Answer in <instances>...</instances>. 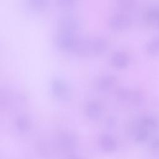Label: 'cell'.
Masks as SVG:
<instances>
[{
  "instance_id": "1",
  "label": "cell",
  "mask_w": 159,
  "mask_h": 159,
  "mask_svg": "<svg viewBox=\"0 0 159 159\" xmlns=\"http://www.w3.org/2000/svg\"><path fill=\"white\" fill-rule=\"evenodd\" d=\"M81 24L80 19L73 15H66L61 17L57 22V26L61 31L71 33L79 30Z\"/></svg>"
},
{
  "instance_id": "2",
  "label": "cell",
  "mask_w": 159,
  "mask_h": 159,
  "mask_svg": "<svg viewBox=\"0 0 159 159\" xmlns=\"http://www.w3.org/2000/svg\"><path fill=\"white\" fill-rule=\"evenodd\" d=\"M50 86L54 95L60 98H66L70 96V87L66 82L61 78H53L51 81Z\"/></svg>"
},
{
  "instance_id": "3",
  "label": "cell",
  "mask_w": 159,
  "mask_h": 159,
  "mask_svg": "<svg viewBox=\"0 0 159 159\" xmlns=\"http://www.w3.org/2000/svg\"><path fill=\"white\" fill-rule=\"evenodd\" d=\"M76 38L71 32L61 31L55 37V44L63 50H71Z\"/></svg>"
},
{
  "instance_id": "4",
  "label": "cell",
  "mask_w": 159,
  "mask_h": 159,
  "mask_svg": "<svg viewBox=\"0 0 159 159\" xmlns=\"http://www.w3.org/2000/svg\"><path fill=\"white\" fill-rule=\"evenodd\" d=\"M71 51L80 56L91 55V39H76Z\"/></svg>"
},
{
  "instance_id": "5",
  "label": "cell",
  "mask_w": 159,
  "mask_h": 159,
  "mask_svg": "<svg viewBox=\"0 0 159 159\" xmlns=\"http://www.w3.org/2000/svg\"><path fill=\"white\" fill-rule=\"evenodd\" d=\"M130 20L127 16L122 14H116L112 16L109 20V25L114 30H122L129 26Z\"/></svg>"
},
{
  "instance_id": "6",
  "label": "cell",
  "mask_w": 159,
  "mask_h": 159,
  "mask_svg": "<svg viewBox=\"0 0 159 159\" xmlns=\"http://www.w3.org/2000/svg\"><path fill=\"white\" fill-rule=\"evenodd\" d=\"M117 83V78L113 75H104L98 78L96 81V87L102 91L112 88Z\"/></svg>"
},
{
  "instance_id": "7",
  "label": "cell",
  "mask_w": 159,
  "mask_h": 159,
  "mask_svg": "<svg viewBox=\"0 0 159 159\" xmlns=\"http://www.w3.org/2000/svg\"><path fill=\"white\" fill-rule=\"evenodd\" d=\"M109 43L106 39L102 37L91 39L92 55H98L104 53L108 48Z\"/></svg>"
},
{
  "instance_id": "8",
  "label": "cell",
  "mask_w": 159,
  "mask_h": 159,
  "mask_svg": "<svg viewBox=\"0 0 159 159\" xmlns=\"http://www.w3.org/2000/svg\"><path fill=\"white\" fill-rule=\"evenodd\" d=\"M110 61L113 67L118 69H122L127 66L129 60L127 56L124 53L116 52L111 55Z\"/></svg>"
},
{
  "instance_id": "9",
  "label": "cell",
  "mask_w": 159,
  "mask_h": 159,
  "mask_svg": "<svg viewBox=\"0 0 159 159\" xmlns=\"http://www.w3.org/2000/svg\"><path fill=\"white\" fill-rule=\"evenodd\" d=\"M29 6L34 10H42L47 7L48 0H27Z\"/></svg>"
},
{
  "instance_id": "10",
  "label": "cell",
  "mask_w": 159,
  "mask_h": 159,
  "mask_svg": "<svg viewBox=\"0 0 159 159\" xmlns=\"http://www.w3.org/2000/svg\"><path fill=\"white\" fill-rule=\"evenodd\" d=\"M78 0H57V5L61 8H70L75 6Z\"/></svg>"
},
{
  "instance_id": "11",
  "label": "cell",
  "mask_w": 159,
  "mask_h": 159,
  "mask_svg": "<svg viewBox=\"0 0 159 159\" xmlns=\"http://www.w3.org/2000/svg\"><path fill=\"white\" fill-rule=\"evenodd\" d=\"M116 3L119 8L126 9L131 6L132 4V0H117Z\"/></svg>"
}]
</instances>
